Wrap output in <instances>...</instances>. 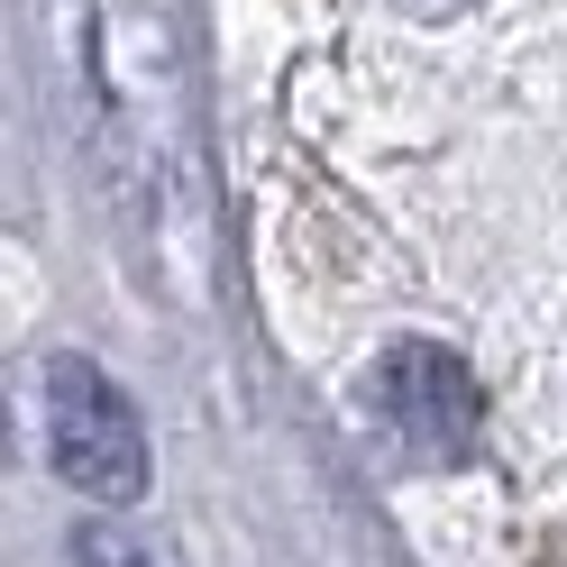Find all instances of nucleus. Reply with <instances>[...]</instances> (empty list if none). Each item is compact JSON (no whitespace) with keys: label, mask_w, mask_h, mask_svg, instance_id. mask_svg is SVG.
<instances>
[{"label":"nucleus","mask_w":567,"mask_h":567,"mask_svg":"<svg viewBox=\"0 0 567 567\" xmlns=\"http://www.w3.org/2000/svg\"><path fill=\"white\" fill-rule=\"evenodd\" d=\"M367 421L412 457V467H467L485 449V394H476L467 358L440 348V339L384 348L375 375H367Z\"/></svg>","instance_id":"nucleus-1"},{"label":"nucleus","mask_w":567,"mask_h":567,"mask_svg":"<svg viewBox=\"0 0 567 567\" xmlns=\"http://www.w3.org/2000/svg\"><path fill=\"white\" fill-rule=\"evenodd\" d=\"M47 457L92 504L147 494V431H137L128 394L92 358H47Z\"/></svg>","instance_id":"nucleus-2"},{"label":"nucleus","mask_w":567,"mask_h":567,"mask_svg":"<svg viewBox=\"0 0 567 567\" xmlns=\"http://www.w3.org/2000/svg\"><path fill=\"white\" fill-rule=\"evenodd\" d=\"M412 19H457V10H476V0H403Z\"/></svg>","instance_id":"nucleus-3"}]
</instances>
